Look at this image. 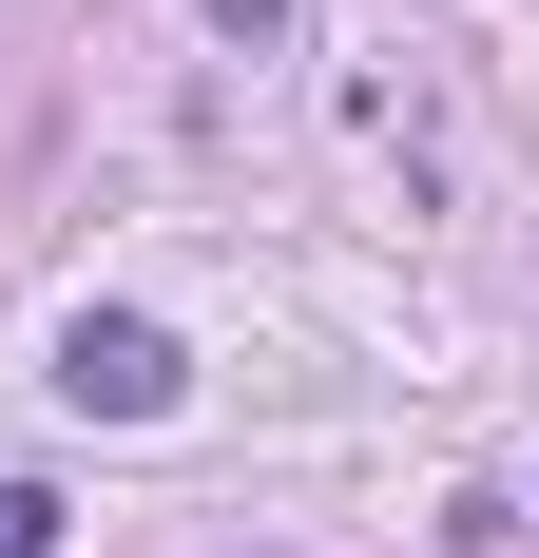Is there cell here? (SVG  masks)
Here are the masks:
<instances>
[{
    "label": "cell",
    "instance_id": "1",
    "mask_svg": "<svg viewBox=\"0 0 539 558\" xmlns=\"http://www.w3.org/2000/svg\"><path fill=\"white\" fill-rule=\"evenodd\" d=\"M173 386H193V366H173L155 308H77V328H58V404H77V424H173Z\"/></svg>",
    "mask_w": 539,
    "mask_h": 558
},
{
    "label": "cell",
    "instance_id": "2",
    "mask_svg": "<svg viewBox=\"0 0 539 558\" xmlns=\"http://www.w3.org/2000/svg\"><path fill=\"white\" fill-rule=\"evenodd\" d=\"M0 558H58V482H0Z\"/></svg>",
    "mask_w": 539,
    "mask_h": 558
},
{
    "label": "cell",
    "instance_id": "3",
    "mask_svg": "<svg viewBox=\"0 0 539 558\" xmlns=\"http://www.w3.org/2000/svg\"><path fill=\"white\" fill-rule=\"evenodd\" d=\"M213 39H231V58H270V39H289V0H213Z\"/></svg>",
    "mask_w": 539,
    "mask_h": 558
}]
</instances>
